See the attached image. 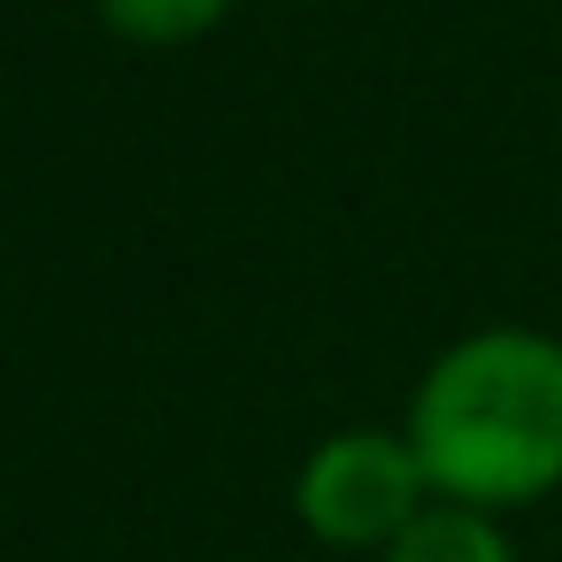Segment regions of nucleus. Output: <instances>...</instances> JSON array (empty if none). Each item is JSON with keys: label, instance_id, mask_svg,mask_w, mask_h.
Masks as SVG:
<instances>
[{"label": "nucleus", "instance_id": "3", "mask_svg": "<svg viewBox=\"0 0 562 562\" xmlns=\"http://www.w3.org/2000/svg\"><path fill=\"white\" fill-rule=\"evenodd\" d=\"M385 562H516V547L501 539V524L485 508H462V501H431L393 547Z\"/></svg>", "mask_w": 562, "mask_h": 562}, {"label": "nucleus", "instance_id": "4", "mask_svg": "<svg viewBox=\"0 0 562 562\" xmlns=\"http://www.w3.org/2000/svg\"><path fill=\"white\" fill-rule=\"evenodd\" d=\"M93 9L132 47H186L232 16V0H93Z\"/></svg>", "mask_w": 562, "mask_h": 562}, {"label": "nucleus", "instance_id": "2", "mask_svg": "<svg viewBox=\"0 0 562 562\" xmlns=\"http://www.w3.org/2000/svg\"><path fill=\"white\" fill-rule=\"evenodd\" d=\"M293 508L301 524L339 547V554H362V547H393L424 508H431V477L408 447V431H331L301 477H293Z\"/></svg>", "mask_w": 562, "mask_h": 562}, {"label": "nucleus", "instance_id": "1", "mask_svg": "<svg viewBox=\"0 0 562 562\" xmlns=\"http://www.w3.org/2000/svg\"><path fill=\"white\" fill-rule=\"evenodd\" d=\"M408 447L439 501L485 516L562 485V339L524 324L454 339L408 401Z\"/></svg>", "mask_w": 562, "mask_h": 562}]
</instances>
